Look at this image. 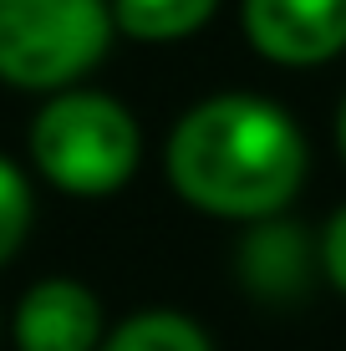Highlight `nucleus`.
Segmentation results:
<instances>
[{"instance_id": "obj_3", "label": "nucleus", "mask_w": 346, "mask_h": 351, "mask_svg": "<svg viewBox=\"0 0 346 351\" xmlns=\"http://www.w3.org/2000/svg\"><path fill=\"white\" fill-rule=\"evenodd\" d=\"M112 0H0V82L66 92L112 46Z\"/></svg>"}, {"instance_id": "obj_9", "label": "nucleus", "mask_w": 346, "mask_h": 351, "mask_svg": "<svg viewBox=\"0 0 346 351\" xmlns=\"http://www.w3.org/2000/svg\"><path fill=\"white\" fill-rule=\"evenodd\" d=\"M31 219H36L31 184H26V173H21V163H10L5 153H0V265L26 245Z\"/></svg>"}, {"instance_id": "obj_11", "label": "nucleus", "mask_w": 346, "mask_h": 351, "mask_svg": "<svg viewBox=\"0 0 346 351\" xmlns=\"http://www.w3.org/2000/svg\"><path fill=\"white\" fill-rule=\"evenodd\" d=\"M336 148H341V158H346V102H341V112H336Z\"/></svg>"}, {"instance_id": "obj_5", "label": "nucleus", "mask_w": 346, "mask_h": 351, "mask_svg": "<svg viewBox=\"0 0 346 351\" xmlns=\"http://www.w3.org/2000/svg\"><path fill=\"white\" fill-rule=\"evenodd\" d=\"M16 351H97L102 346V300L71 275L36 280L10 316Z\"/></svg>"}, {"instance_id": "obj_8", "label": "nucleus", "mask_w": 346, "mask_h": 351, "mask_svg": "<svg viewBox=\"0 0 346 351\" xmlns=\"http://www.w3.org/2000/svg\"><path fill=\"white\" fill-rule=\"evenodd\" d=\"M97 351H214V346L204 326L178 316V311H138V316L117 321Z\"/></svg>"}, {"instance_id": "obj_2", "label": "nucleus", "mask_w": 346, "mask_h": 351, "mask_svg": "<svg viewBox=\"0 0 346 351\" xmlns=\"http://www.w3.org/2000/svg\"><path fill=\"white\" fill-rule=\"evenodd\" d=\"M143 132L117 97L66 87L31 117V163L71 199H107L138 173Z\"/></svg>"}, {"instance_id": "obj_1", "label": "nucleus", "mask_w": 346, "mask_h": 351, "mask_svg": "<svg viewBox=\"0 0 346 351\" xmlns=\"http://www.w3.org/2000/svg\"><path fill=\"white\" fill-rule=\"evenodd\" d=\"M173 193L214 219H275L306 184V138L280 102L219 92L188 107L163 148Z\"/></svg>"}, {"instance_id": "obj_6", "label": "nucleus", "mask_w": 346, "mask_h": 351, "mask_svg": "<svg viewBox=\"0 0 346 351\" xmlns=\"http://www.w3.org/2000/svg\"><path fill=\"white\" fill-rule=\"evenodd\" d=\"M321 265V245L311 239V229L275 214V219H260L245 229L234 270L240 285L265 306H285V300H301L311 290V275Z\"/></svg>"}, {"instance_id": "obj_10", "label": "nucleus", "mask_w": 346, "mask_h": 351, "mask_svg": "<svg viewBox=\"0 0 346 351\" xmlns=\"http://www.w3.org/2000/svg\"><path fill=\"white\" fill-rule=\"evenodd\" d=\"M321 275L346 295V204L321 229Z\"/></svg>"}, {"instance_id": "obj_7", "label": "nucleus", "mask_w": 346, "mask_h": 351, "mask_svg": "<svg viewBox=\"0 0 346 351\" xmlns=\"http://www.w3.org/2000/svg\"><path fill=\"white\" fill-rule=\"evenodd\" d=\"M219 0H112V26L133 41L148 46H169L194 36L214 16Z\"/></svg>"}, {"instance_id": "obj_4", "label": "nucleus", "mask_w": 346, "mask_h": 351, "mask_svg": "<svg viewBox=\"0 0 346 351\" xmlns=\"http://www.w3.org/2000/svg\"><path fill=\"white\" fill-rule=\"evenodd\" d=\"M245 36L275 66H321L346 51V0H245Z\"/></svg>"}]
</instances>
